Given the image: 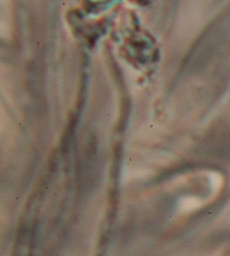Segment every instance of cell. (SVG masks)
<instances>
[{
	"mask_svg": "<svg viewBox=\"0 0 230 256\" xmlns=\"http://www.w3.org/2000/svg\"><path fill=\"white\" fill-rule=\"evenodd\" d=\"M138 2L140 4L147 5V4H149V2L146 1H138Z\"/></svg>",
	"mask_w": 230,
	"mask_h": 256,
	"instance_id": "cell-1",
	"label": "cell"
}]
</instances>
